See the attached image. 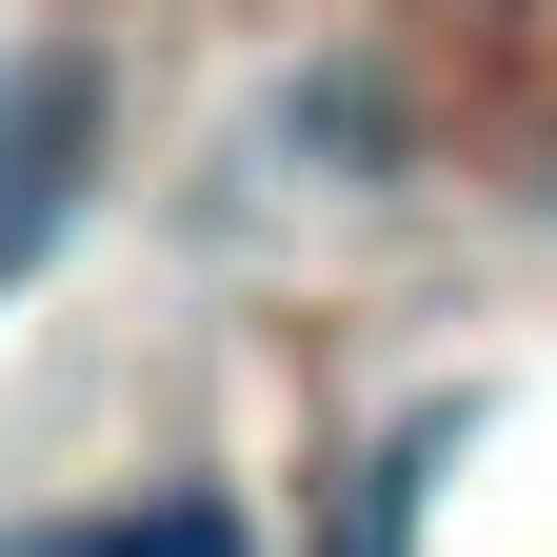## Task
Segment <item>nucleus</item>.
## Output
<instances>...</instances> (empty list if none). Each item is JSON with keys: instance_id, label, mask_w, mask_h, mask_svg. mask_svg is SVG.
I'll return each instance as SVG.
<instances>
[{"instance_id": "f257e3e1", "label": "nucleus", "mask_w": 557, "mask_h": 557, "mask_svg": "<svg viewBox=\"0 0 557 557\" xmlns=\"http://www.w3.org/2000/svg\"><path fill=\"white\" fill-rule=\"evenodd\" d=\"M81 139H100V81H81V60H21V81H0V278L60 239V199H81Z\"/></svg>"}, {"instance_id": "f03ea898", "label": "nucleus", "mask_w": 557, "mask_h": 557, "mask_svg": "<svg viewBox=\"0 0 557 557\" xmlns=\"http://www.w3.org/2000/svg\"><path fill=\"white\" fill-rule=\"evenodd\" d=\"M81 557H259V537H239V498H139V518H100Z\"/></svg>"}]
</instances>
